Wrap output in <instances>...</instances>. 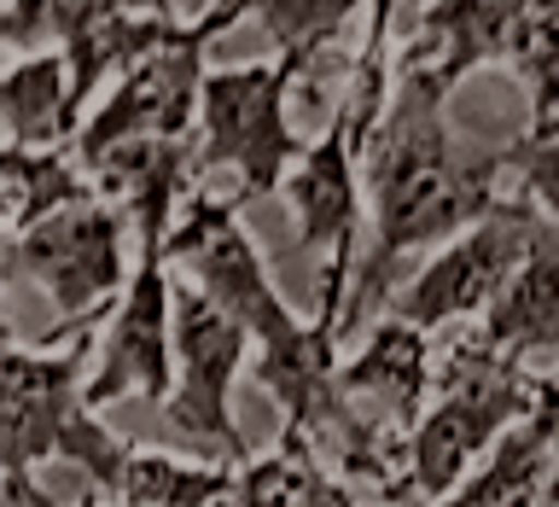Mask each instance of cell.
I'll return each instance as SVG.
<instances>
[{"instance_id": "24", "label": "cell", "mask_w": 559, "mask_h": 507, "mask_svg": "<svg viewBox=\"0 0 559 507\" xmlns=\"http://www.w3.org/2000/svg\"><path fill=\"white\" fill-rule=\"evenodd\" d=\"M82 507H94V502H82Z\"/></svg>"}, {"instance_id": "11", "label": "cell", "mask_w": 559, "mask_h": 507, "mask_svg": "<svg viewBox=\"0 0 559 507\" xmlns=\"http://www.w3.org/2000/svg\"><path fill=\"white\" fill-rule=\"evenodd\" d=\"M338 391L361 414H373L396 432H414L419 414L431 409V391H437L431 339L419 327L396 321V315H379L367 327V344L338 367Z\"/></svg>"}, {"instance_id": "16", "label": "cell", "mask_w": 559, "mask_h": 507, "mask_svg": "<svg viewBox=\"0 0 559 507\" xmlns=\"http://www.w3.org/2000/svg\"><path fill=\"white\" fill-rule=\"evenodd\" d=\"M0 122H7L12 146H76L82 117L70 105V64L64 52H29L0 70Z\"/></svg>"}, {"instance_id": "17", "label": "cell", "mask_w": 559, "mask_h": 507, "mask_svg": "<svg viewBox=\"0 0 559 507\" xmlns=\"http://www.w3.org/2000/svg\"><path fill=\"white\" fill-rule=\"evenodd\" d=\"M94 181L82 175V164L70 157V146L35 152V146H0V251L17 245L29 227H41L52 210L94 199Z\"/></svg>"}, {"instance_id": "9", "label": "cell", "mask_w": 559, "mask_h": 507, "mask_svg": "<svg viewBox=\"0 0 559 507\" xmlns=\"http://www.w3.org/2000/svg\"><path fill=\"white\" fill-rule=\"evenodd\" d=\"M548 222L542 210L524 199V192H501V204L489 210L478 227H466L454 245H443L426 269H419L408 286L391 297L396 321L431 332H443L449 321H466V315H484L496 297L507 292V280L519 274V262L531 257L536 227Z\"/></svg>"}, {"instance_id": "7", "label": "cell", "mask_w": 559, "mask_h": 507, "mask_svg": "<svg viewBox=\"0 0 559 507\" xmlns=\"http://www.w3.org/2000/svg\"><path fill=\"white\" fill-rule=\"evenodd\" d=\"M280 199L297 216V239L309 251H326V269L314 280V321L344 332L349 292H356V257H361V222H367V187H361V134L356 117L332 111L326 134L297 157Z\"/></svg>"}, {"instance_id": "6", "label": "cell", "mask_w": 559, "mask_h": 507, "mask_svg": "<svg viewBox=\"0 0 559 507\" xmlns=\"http://www.w3.org/2000/svg\"><path fill=\"white\" fill-rule=\"evenodd\" d=\"M129 210L117 199H76L64 210H52L41 227H29L17 245H7V274H24L47 292V304L59 309L52 339L82 327L111 321L122 292H129L134 257H129Z\"/></svg>"}, {"instance_id": "18", "label": "cell", "mask_w": 559, "mask_h": 507, "mask_svg": "<svg viewBox=\"0 0 559 507\" xmlns=\"http://www.w3.org/2000/svg\"><path fill=\"white\" fill-rule=\"evenodd\" d=\"M234 490V467L187 461L169 449H134L111 507H216Z\"/></svg>"}, {"instance_id": "8", "label": "cell", "mask_w": 559, "mask_h": 507, "mask_svg": "<svg viewBox=\"0 0 559 507\" xmlns=\"http://www.w3.org/2000/svg\"><path fill=\"white\" fill-rule=\"evenodd\" d=\"M234 24L239 17L210 0V7L192 17V42L157 52V59H146L140 70H129V76H117V87L94 105V117L82 122L76 146H70V157L82 164L87 181H94L122 146H140V140H187L192 134V122H199V94H204V76H210L204 52Z\"/></svg>"}, {"instance_id": "2", "label": "cell", "mask_w": 559, "mask_h": 507, "mask_svg": "<svg viewBox=\"0 0 559 507\" xmlns=\"http://www.w3.org/2000/svg\"><path fill=\"white\" fill-rule=\"evenodd\" d=\"M245 199H222L204 181L181 199V216L169 227V262H181L192 286H204L227 309V321L245 327L257 344V379L280 402L286 426L309 432L314 444L344 420L338 391V332L321 321H297L286 297L274 292L269 269L257 257V239L239 222Z\"/></svg>"}, {"instance_id": "3", "label": "cell", "mask_w": 559, "mask_h": 507, "mask_svg": "<svg viewBox=\"0 0 559 507\" xmlns=\"http://www.w3.org/2000/svg\"><path fill=\"white\" fill-rule=\"evenodd\" d=\"M87 362H94V327L35 350H0V490L12 507H52L47 490L35 484L41 461L82 467L105 502L117 496L134 444L111 437L87 409V374H94Z\"/></svg>"}, {"instance_id": "25", "label": "cell", "mask_w": 559, "mask_h": 507, "mask_svg": "<svg viewBox=\"0 0 559 507\" xmlns=\"http://www.w3.org/2000/svg\"><path fill=\"white\" fill-rule=\"evenodd\" d=\"M554 374H559V362H554Z\"/></svg>"}, {"instance_id": "14", "label": "cell", "mask_w": 559, "mask_h": 507, "mask_svg": "<svg viewBox=\"0 0 559 507\" xmlns=\"http://www.w3.org/2000/svg\"><path fill=\"white\" fill-rule=\"evenodd\" d=\"M524 12L531 0H431L396 64H431L449 87H461L472 70L507 64Z\"/></svg>"}, {"instance_id": "13", "label": "cell", "mask_w": 559, "mask_h": 507, "mask_svg": "<svg viewBox=\"0 0 559 507\" xmlns=\"http://www.w3.org/2000/svg\"><path fill=\"white\" fill-rule=\"evenodd\" d=\"M472 339L496 362H519V367H531V356L559 362V227L554 222L536 227L531 257L519 262L507 292L478 315Z\"/></svg>"}, {"instance_id": "10", "label": "cell", "mask_w": 559, "mask_h": 507, "mask_svg": "<svg viewBox=\"0 0 559 507\" xmlns=\"http://www.w3.org/2000/svg\"><path fill=\"white\" fill-rule=\"evenodd\" d=\"M251 356L245 327L227 321V309L204 286H175V397L164 402L169 426L204 437L222 455V467H251L257 455L234 420V374Z\"/></svg>"}, {"instance_id": "21", "label": "cell", "mask_w": 559, "mask_h": 507, "mask_svg": "<svg viewBox=\"0 0 559 507\" xmlns=\"http://www.w3.org/2000/svg\"><path fill=\"white\" fill-rule=\"evenodd\" d=\"M431 7V0H367V35H361V52H373V59H391V24L402 12Z\"/></svg>"}, {"instance_id": "15", "label": "cell", "mask_w": 559, "mask_h": 507, "mask_svg": "<svg viewBox=\"0 0 559 507\" xmlns=\"http://www.w3.org/2000/svg\"><path fill=\"white\" fill-rule=\"evenodd\" d=\"M216 507H361V496L321 467V444L309 432L286 426L269 455L234 472V490Z\"/></svg>"}, {"instance_id": "4", "label": "cell", "mask_w": 559, "mask_h": 507, "mask_svg": "<svg viewBox=\"0 0 559 507\" xmlns=\"http://www.w3.org/2000/svg\"><path fill=\"white\" fill-rule=\"evenodd\" d=\"M542 374L496 362L478 339H449L437 362L431 409L408 432V507H437L466 484V472L536 409Z\"/></svg>"}, {"instance_id": "5", "label": "cell", "mask_w": 559, "mask_h": 507, "mask_svg": "<svg viewBox=\"0 0 559 507\" xmlns=\"http://www.w3.org/2000/svg\"><path fill=\"white\" fill-rule=\"evenodd\" d=\"M321 59H297V52H274L257 64H227L204 76L199 94V164L234 169L239 199H274L297 169L309 146L292 134L286 99L292 87L309 76Z\"/></svg>"}, {"instance_id": "22", "label": "cell", "mask_w": 559, "mask_h": 507, "mask_svg": "<svg viewBox=\"0 0 559 507\" xmlns=\"http://www.w3.org/2000/svg\"><path fill=\"white\" fill-rule=\"evenodd\" d=\"M542 507H559V484H554V490H548V502H542Z\"/></svg>"}, {"instance_id": "23", "label": "cell", "mask_w": 559, "mask_h": 507, "mask_svg": "<svg viewBox=\"0 0 559 507\" xmlns=\"http://www.w3.org/2000/svg\"><path fill=\"white\" fill-rule=\"evenodd\" d=\"M361 507H379V502H361Z\"/></svg>"}, {"instance_id": "1", "label": "cell", "mask_w": 559, "mask_h": 507, "mask_svg": "<svg viewBox=\"0 0 559 507\" xmlns=\"http://www.w3.org/2000/svg\"><path fill=\"white\" fill-rule=\"evenodd\" d=\"M454 87L431 64H396V87L373 140L361 146V187L373 245L349 309H391V280L408 251H443L501 204V146H478L449 122Z\"/></svg>"}, {"instance_id": "12", "label": "cell", "mask_w": 559, "mask_h": 507, "mask_svg": "<svg viewBox=\"0 0 559 507\" xmlns=\"http://www.w3.org/2000/svg\"><path fill=\"white\" fill-rule=\"evenodd\" d=\"M559 484V374H542L536 409L466 472V484L437 507H542Z\"/></svg>"}, {"instance_id": "20", "label": "cell", "mask_w": 559, "mask_h": 507, "mask_svg": "<svg viewBox=\"0 0 559 507\" xmlns=\"http://www.w3.org/2000/svg\"><path fill=\"white\" fill-rule=\"evenodd\" d=\"M501 164L513 175V192H524L542 216L559 227V122L554 129H524L501 146Z\"/></svg>"}, {"instance_id": "19", "label": "cell", "mask_w": 559, "mask_h": 507, "mask_svg": "<svg viewBox=\"0 0 559 507\" xmlns=\"http://www.w3.org/2000/svg\"><path fill=\"white\" fill-rule=\"evenodd\" d=\"M216 7L234 12V17L257 12L280 52H297V59H326L332 42L344 35V24L361 12V0H216Z\"/></svg>"}]
</instances>
